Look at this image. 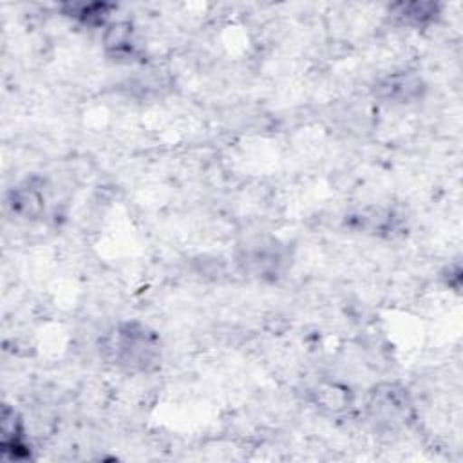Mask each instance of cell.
I'll use <instances>...</instances> for the list:
<instances>
[{"label":"cell","instance_id":"obj_1","mask_svg":"<svg viewBox=\"0 0 463 463\" xmlns=\"http://www.w3.org/2000/svg\"><path fill=\"white\" fill-rule=\"evenodd\" d=\"M94 345L98 362L125 378H156L168 362L165 333L150 318L114 317L98 331Z\"/></svg>","mask_w":463,"mask_h":463}]
</instances>
